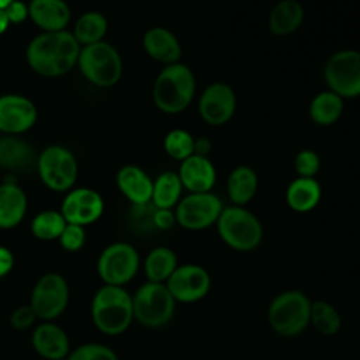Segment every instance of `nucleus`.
Listing matches in <instances>:
<instances>
[{"label": "nucleus", "instance_id": "nucleus-11", "mask_svg": "<svg viewBox=\"0 0 360 360\" xmlns=\"http://www.w3.org/2000/svg\"><path fill=\"white\" fill-rule=\"evenodd\" d=\"M69 304V285L59 273L41 276L32 287L30 305L38 319L52 322L60 316Z\"/></svg>", "mask_w": 360, "mask_h": 360}, {"label": "nucleus", "instance_id": "nucleus-43", "mask_svg": "<svg viewBox=\"0 0 360 360\" xmlns=\"http://www.w3.org/2000/svg\"><path fill=\"white\" fill-rule=\"evenodd\" d=\"M14 0H0V8H6Z\"/></svg>", "mask_w": 360, "mask_h": 360}, {"label": "nucleus", "instance_id": "nucleus-35", "mask_svg": "<svg viewBox=\"0 0 360 360\" xmlns=\"http://www.w3.org/2000/svg\"><path fill=\"white\" fill-rule=\"evenodd\" d=\"M321 169V158L312 149H302L294 158V170L298 177H315Z\"/></svg>", "mask_w": 360, "mask_h": 360}, {"label": "nucleus", "instance_id": "nucleus-19", "mask_svg": "<svg viewBox=\"0 0 360 360\" xmlns=\"http://www.w3.org/2000/svg\"><path fill=\"white\" fill-rule=\"evenodd\" d=\"M28 14L44 32L63 31L70 21V8L65 0H31Z\"/></svg>", "mask_w": 360, "mask_h": 360}, {"label": "nucleus", "instance_id": "nucleus-29", "mask_svg": "<svg viewBox=\"0 0 360 360\" xmlns=\"http://www.w3.org/2000/svg\"><path fill=\"white\" fill-rule=\"evenodd\" d=\"M183 184L176 172H163L153 180L150 204L155 208L174 210L181 200Z\"/></svg>", "mask_w": 360, "mask_h": 360}, {"label": "nucleus", "instance_id": "nucleus-24", "mask_svg": "<svg viewBox=\"0 0 360 360\" xmlns=\"http://www.w3.org/2000/svg\"><path fill=\"white\" fill-rule=\"evenodd\" d=\"M37 166L34 149L15 135L0 138V167L7 170H30Z\"/></svg>", "mask_w": 360, "mask_h": 360}, {"label": "nucleus", "instance_id": "nucleus-25", "mask_svg": "<svg viewBox=\"0 0 360 360\" xmlns=\"http://www.w3.org/2000/svg\"><path fill=\"white\" fill-rule=\"evenodd\" d=\"M257 186V174L250 166H236L226 180V193L232 205L245 207L256 195Z\"/></svg>", "mask_w": 360, "mask_h": 360}, {"label": "nucleus", "instance_id": "nucleus-26", "mask_svg": "<svg viewBox=\"0 0 360 360\" xmlns=\"http://www.w3.org/2000/svg\"><path fill=\"white\" fill-rule=\"evenodd\" d=\"M304 20V8L297 0H281L270 11L269 30L274 35H288L297 31Z\"/></svg>", "mask_w": 360, "mask_h": 360}, {"label": "nucleus", "instance_id": "nucleus-17", "mask_svg": "<svg viewBox=\"0 0 360 360\" xmlns=\"http://www.w3.org/2000/svg\"><path fill=\"white\" fill-rule=\"evenodd\" d=\"M183 188L188 193L211 191L217 181V170L208 156L191 155L180 162L177 172Z\"/></svg>", "mask_w": 360, "mask_h": 360}, {"label": "nucleus", "instance_id": "nucleus-42", "mask_svg": "<svg viewBox=\"0 0 360 360\" xmlns=\"http://www.w3.org/2000/svg\"><path fill=\"white\" fill-rule=\"evenodd\" d=\"M10 25V21L7 18V14L3 8H0V34H3Z\"/></svg>", "mask_w": 360, "mask_h": 360}, {"label": "nucleus", "instance_id": "nucleus-4", "mask_svg": "<svg viewBox=\"0 0 360 360\" xmlns=\"http://www.w3.org/2000/svg\"><path fill=\"white\" fill-rule=\"evenodd\" d=\"M311 304L309 297L300 290H285L277 294L267 308L271 330L284 338L301 335L309 326Z\"/></svg>", "mask_w": 360, "mask_h": 360}, {"label": "nucleus", "instance_id": "nucleus-28", "mask_svg": "<svg viewBox=\"0 0 360 360\" xmlns=\"http://www.w3.org/2000/svg\"><path fill=\"white\" fill-rule=\"evenodd\" d=\"M308 114L318 125H332L343 114V98L330 90H323L311 100Z\"/></svg>", "mask_w": 360, "mask_h": 360}, {"label": "nucleus", "instance_id": "nucleus-36", "mask_svg": "<svg viewBox=\"0 0 360 360\" xmlns=\"http://www.w3.org/2000/svg\"><path fill=\"white\" fill-rule=\"evenodd\" d=\"M86 242L84 226L76 224H66L65 229L59 236L60 246L68 252H77L83 248Z\"/></svg>", "mask_w": 360, "mask_h": 360}, {"label": "nucleus", "instance_id": "nucleus-15", "mask_svg": "<svg viewBox=\"0 0 360 360\" xmlns=\"http://www.w3.org/2000/svg\"><path fill=\"white\" fill-rule=\"evenodd\" d=\"M104 211L103 197L91 188L79 187L68 193L62 201L60 212L68 224L89 225L96 222Z\"/></svg>", "mask_w": 360, "mask_h": 360}, {"label": "nucleus", "instance_id": "nucleus-1", "mask_svg": "<svg viewBox=\"0 0 360 360\" xmlns=\"http://www.w3.org/2000/svg\"><path fill=\"white\" fill-rule=\"evenodd\" d=\"M80 45L72 32H42L31 39L27 46L30 68L45 77L63 76L77 65Z\"/></svg>", "mask_w": 360, "mask_h": 360}, {"label": "nucleus", "instance_id": "nucleus-2", "mask_svg": "<svg viewBox=\"0 0 360 360\" xmlns=\"http://www.w3.org/2000/svg\"><path fill=\"white\" fill-rule=\"evenodd\" d=\"M195 94V76L181 63L165 65L155 79L152 97L155 105L166 114H179L193 101Z\"/></svg>", "mask_w": 360, "mask_h": 360}, {"label": "nucleus", "instance_id": "nucleus-41", "mask_svg": "<svg viewBox=\"0 0 360 360\" xmlns=\"http://www.w3.org/2000/svg\"><path fill=\"white\" fill-rule=\"evenodd\" d=\"M211 150V142L208 138H197L195 139V145H194V153L197 155H202V156H208Z\"/></svg>", "mask_w": 360, "mask_h": 360}, {"label": "nucleus", "instance_id": "nucleus-7", "mask_svg": "<svg viewBox=\"0 0 360 360\" xmlns=\"http://www.w3.org/2000/svg\"><path fill=\"white\" fill-rule=\"evenodd\" d=\"M77 65L82 75L97 87H111L122 75L121 56L118 51L105 41L83 46L79 53Z\"/></svg>", "mask_w": 360, "mask_h": 360}, {"label": "nucleus", "instance_id": "nucleus-23", "mask_svg": "<svg viewBox=\"0 0 360 360\" xmlns=\"http://www.w3.org/2000/svg\"><path fill=\"white\" fill-rule=\"evenodd\" d=\"M322 197V188L315 177H298L294 179L285 190L287 205L300 214L312 211Z\"/></svg>", "mask_w": 360, "mask_h": 360}, {"label": "nucleus", "instance_id": "nucleus-21", "mask_svg": "<svg viewBox=\"0 0 360 360\" xmlns=\"http://www.w3.org/2000/svg\"><path fill=\"white\" fill-rule=\"evenodd\" d=\"M117 186L134 205L150 202L153 180L141 167L135 165L121 167L117 173Z\"/></svg>", "mask_w": 360, "mask_h": 360}, {"label": "nucleus", "instance_id": "nucleus-10", "mask_svg": "<svg viewBox=\"0 0 360 360\" xmlns=\"http://www.w3.org/2000/svg\"><path fill=\"white\" fill-rule=\"evenodd\" d=\"M37 170L42 183L53 191H68L77 179V162L65 146L51 145L37 158Z\"/></svg>", "mask_w": 360, "mask_h": 360}, {"label": "nucleus", "instance_id": "nucleus-6", "mask_svg": "<svg viewBox=\"0 0 360 360\" xmlns=\"http://www.w3.org/2000/svg\"><path fill=\"white\" fill-rule=\"evenodd\" d=\"M176 304L165 283L146 281L132 295L134 319L146 328H162L174 316Z\"/></svg>", "mask_w": 360, "mask_h": 360}, {"label": "nucleus", "instance_id": "nucleus-12", "mask_svg": "<svg viewBox=\"0 0 360 360\" xmlns=\"http://www.w3.org/2000/svg\"><path fill=\"white\" fill-rule=\"evenodd\" d=\"M224 205L212 191L188 193L174 207L176 222L188 231H201L215 225Z\"/></svg>", "mask_w": 360, "mask_h": 360}, {"label": "nucleus", "instance_id": "nucleus-32", "mask_svg": "<svg viewBox=\"0 0 360 360\" xmlns=\"http://www.w3.org/2000/svg\"><path fill=\"white\" fill-rule=\"evenodd\" d=\"M66 224L60 211L46 210L34 217L31 221V232L39 240H55L59 239Z\"/></svg>", "mask_w": 360, "mask_h": 360}, {"label": "nucleus", "instance_id": "nucleus-39", "mask_svg": "<svg viewBox=\"0 0 360 360\" xmlns=\"http://www.w3.org/2000/svg\"><path fill=\"white\" fill-rule=\"evenodd\" d=\"M3 10L6 11L10 24H20V22L25 21L30 17V14H28V4H25L24 1H20V0L11 1Z\"/></svg>", "mask_w": 360, "mask_h": 360}, {"label": "nucleus", "instance_id": "nucleus-8", "mask_svg": "<svg viewBox=\"0 0 360 360\" xmlns=\"http://www.w3.org/2000/svg\"><path fill=\"white\" fill-rule=\"evenodd\" d=\"M328 90L343 100L360 96V51L342 49L332 53L323 68Z\"/></svg>", "mask_w": 360, "mask_h": 360}, {"label": "nucleus", "instance_id": "nucleus-20", "mask_svg": "<svg viewBox=\"0 0 360 360\" xmlns=\"http://www.w3.org/2000/svg\"><path fill=\"white\" fill-rule=\"evenodd\" d=\"M145 52L163 65L176 63L181 58V45L177 37L165 27L149 28L142 38Z\"/></svg>", "mask_w": 360, "mask_h": 360}, {"label": "nucleus", "instance_id": "nucleus-40", "mask_svg": "<svg viewBox=\"0 0 360 360\" xmlns=\"http://www.w3.org/2000/svg\"><path fill=\"white\" fill-rule=\"evenodd\" d=\"M14 266V255L6 246H0V278L7 276Z\"/></svg>", "mask_w": 360, "mask_h": 360}, {"label": "nucleus", "instance_id": "nucleus-30", "mask_svg": "<svg viewBox=\"0 0 360 360\" xmlns=\"http://www.w3.org/2000/svg\"><path fill=\"white\" fill-rule=\"evenodd\" d=\"M309 325L322 336H333L342 328V316L333 304L323 300L312 301Z\"/></svg>", "mask_w": 360, "mask_h": 360}, {"label": "nucleus", "instance_id": "nucleus-9", "mask_svg": "<svg viewBox=\"0 0 360 360\" xmlns=\"http://www.w3.org/2000/svg\"><path fill=\"white\" fill-rule=\"evenodd\" d=\"M139 264V253L131 243L115 242L100 253L97 273L104 284L124 287L136 276Z\"/></svg>", "mask_w": 360, "mask_h": 360}, {"label": "nucleus", "instance_id": "nucleus-16", "mask_svg": "<svg viewBox=\"0 0 360 360\" xmlns=\"http://www.w3.org/2000/svg\"><path fill=\"white\" fill-rule=\"evenodd\" d=\"M37 121L35 104L21 94L0 96V132L18 135L28 131Z\"/></svg>", "mask_w": 360, "mask_h": 360}, {"label": "nucleus", "instance_id": "nucleus-3", "mask_svg": "<svg viewBox=\"0 0 360 360\" xmlns=\"http://www.w3.org/2000/svg\"><path fill=\"white\" fill-rule=\"evenodd\" d=\"M91 319L94 326L104 335H120L134 321L132 295L120 285L104 284L91 301Z\"/></svg>", "mask_w": 360, "mask_h": 360}, {"label": "nucleus", "instance_id": "nucleus-5", "mask_svg": "<svg viewBox=\"0 0 360 360\" xmlns=\"http://www.w3.org/2000/svg\"><path fill=\"white\" fill-rule=\"evenodd\" d=\"M215 225L222 242L238 252H252L263 240L262 222L240 205L224 207Z\"/></svg>", "mask_w": 360, "mask_h": 360}, {"label": "nucleus", "instance_id": "nucleus-33", "mask_svg": "<svg viewBox=\"0 0 360 360\" xmlns=\"http://www.w3.org/2000/svg\"><path fill=\"white\" fill-rule=\"evenodd\" d=\"M195 138L186 129L174 128L169 131L163 139L165 152L174 160H184L194 155Z\"/></svg>", "mask_w": 360, "mask_h": 360}, {"label": "nucleus", "instance_id": "nucleus-14", "mask_svg": "<svg viewBox=\"0 0 360 360\" xmlns=\"http://www.w3.org/2000/svg\"><path fill=\"white\" fill-rule=\"evenodd\" d=\"M236 96L233 89L224 82L208 84L198 98V112L208 125H224L233 117Z\"/></svg>", "mask_w": 360, "mask_h": 360}, {"label": "nucleus", "instance_id": "nucleus-22", "mask_svg": "<svg viewBox=\"0 0 360 360\" xmlns=\"http://www.w3.org/2000/svg\"><path fill=\"white\" fill-rule=\"evenodd\" d=\"M27 212V195L24 190L13 183L0 184V229L17 226Z\"/></svg>", "mask_w": 360, "mask_h": 360}, {"label": "nucleus", "instance_id": "nucleus-27", "mask_svg": "<svg viewBox=\"0 0 360 360\" xmlns=\"http://www.w3.org/2000/svg\"><path fill=\"white\" fill-rule=\"evenodd\" d=\"M179 260L173 249L167 246L153 248L145 257L143 270L148 281L166 283L177 269Z\"/></svg>", "mask_w": 360, "mask_h": 360}, {"label": "nucleus", "instance_id": "nucleus-38", "mask_svg": "<svg viewBox=\"0 0 360 360\" xmlns=\"http://www.w3.org/2000/svg\"><path fill=\"white\" fill-rule=\"evenodd\" d=\"M176 215L174 210L169 208H153L152 212V225L158 229L167 231L176 225Z\"/></svg>", "mask_w": 360, "mask_h": 360}, {"label": "nucleus", "instance_id": "nucleus-18", "mask_svg": "<svg viewBox=\"0 0 360 360\" xmlns=\"http://www.w3.org/2000/svg\"><path fill=\"white\" fill-rule=\"evenodd\" d=\"M31 345L46 360H65L72 350L68 333L53 321L35 326L31 335Z\"/></svg>", "mask_w": 360, "mask_h": 360}, {"label": "nucleus", "instance_id": "nucleus-31", "mask_svg": "<svg viewBox=\"0 0 360 360\" xmlns=\"http://www.w3.org/2000/svg\"><path fill=\"white\" fill-rule=\"evenodd\" d=\"M107 27V20L101 13L87 11L79 17L72 34L79 45L86 46L103 41Z\"/></svg>", "mask_w": 360, "mask_h": 360}, {"label": "nucleus", "instance_id": "nucleus-13", "mask_svg": "<svg viewBox=\"0 0 360 360\" xmlns=\"http://www.w3.org/2000/svg\"><path fill=\"white\" fill-rule=\"evenodd\" d=\"M176 302L191 304L202 300L211 290V276L200 264H179L165 283Z\"/></svg>", "mask_w": 360, "mask_h": 360}, {"label": "nucleus", "instance_id": "nucleus-37", "mask_svg": "<svg viewBox=\"0 0 360 360\" xmlns=\"http://www.w3.org/2000/svg\"><path fill=\"white\" fill-rule=\"evenodd\" d=\"M37 315L34 312V309L31 308L30 304L27 305H20L17 307L11 314H10V326L15 330H27L30 329L35 321H37Z\"/></svg>", "mask_w": 360, "mask_h": 360}, {"label": "nucleus", "instance_id": "nucleus-34", "mask_svg": "<svg viewBox=\"0 0 360 360\" xmlns=\"http://www.w3.org/2000/svg\"><path fill=\"white\" fill-rule=\"evenodd\" d=\"M65 360H120L117 353L103 343H84L70 350Z\"/></svg>", "mask_w": 360, "mask_h": 360}]
</instances>
